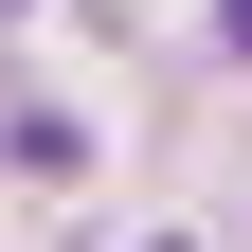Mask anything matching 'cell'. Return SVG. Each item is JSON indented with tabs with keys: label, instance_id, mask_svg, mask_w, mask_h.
Masks as SVG:
<instances>
[{
	"label": "cell",
	"instance_id": "cell-2",
	"mask_svg": "<svg viewBox=\"0 0 252 252\" xmlns=\"http://www.w3.org/2000/svg\"><path fill=\"white\" fill-rule=\"evenodd\" d=\"M0 18H18V0H0Z\"/></svg>",
	"mask_w": 252,
	"mask_h": 252
},
{
	"label": "cell",
	"instance_id": "cell-1",
	"mask_svg": "<svg viewBox=\"0 0 252 252\" xmlns=\"http://www.w3.org/2000/svg\"><path fill=\"white\" fill-rule=\"evenodd\" d=\"M216 36H234V54H252V0H216Z\"/></svg>",
	"mask_w": 252,
	"mask_h": 252
}]
</instances>
